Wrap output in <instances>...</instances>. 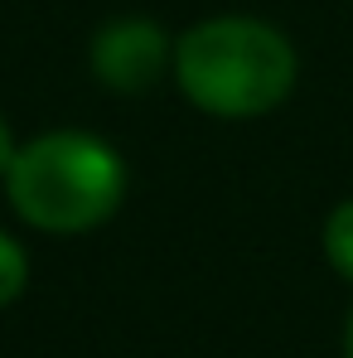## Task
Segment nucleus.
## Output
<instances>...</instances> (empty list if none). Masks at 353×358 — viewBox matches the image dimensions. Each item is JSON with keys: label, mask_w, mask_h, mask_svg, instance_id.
<instances>
[{"label": "nucleus", "mask_w": 353, "mask_h": 358, "mask_svg": "<svg viewBox=\"0 0 353 358\" xmlns=\"http://www.w3.org/2000/svg\"><path fill=\"white\" fill-rule=\"evenodd\" d=\"M24 286H29V257L10 233H0V310L24 296Z\"/></svg>", "instance_id": "obj_5"}, {"label": "nucleus", "mask_w": 353, "mask_h": 358, "mask_svg": "<svg viewBox=\"0 0 353 358\" xmlns=\"http://www.w3.org/2000/svg\"><path fill=\"white\" fill-rule=\"evenodd\" d=\"M324 257L344 281H353V199H344L324 223Z\"/></svg>", "instance_id": "obj_4"}, {"label": "nucleus", "mask_w": 353, "mask_h": 358, "mask_svg": "<svg viewBox=\"0 0 353 358\" xmlns=\"http://www.w3.org/2000/svg\"><path fill=\"white\" fill-rule=\"evenodd\" d=\"M15 150H20V145L10 141V126H5V117H0V175L10 170V160H15Z\"/></svg>", "instance_id": "obj_6"}, {"label": "nucleus", "mask_w": 353, "mask_h": 358, "mask_svg": "<svg viewBox=\"0 0 353 358\" xmlns=\"http://www.w3.org/2000/svg\"><path fill=\"white\" fill-rule=\"evenodd\" d=\"M165 68H175V39L155 20L126 15L92 34V73L112 92H145Z\"/></svg>", "instance_id": "obj_3"}, {"label": "nucleus", "mask_w": 353, "mask_h": 358, "mask_svg": "<svg viewBox=\"0 0 353 358\" xmlns=\"http://www.w3.org/2000/svg\"><path fill=\"white\" fill-rule=\"evenodd\" d=\"M5 189L15 213L39 233H92L121 208L126 165L87 131H44L15 150Z\"/></svg>", "instance_id": "obj_2"}, {"label": "nucleus", "mask_w": 353, "mask_h": 358, "mask_svg": "<svg viewBox=\"0 0 353 358\" xmlns=\"http://www.w3.org/2000/svg\"><path fill=\"white\" fill-rule=\"evenodd\" d=\"M291 39L252 15H218L175 39L179 92L208 117L247 121L281 107L295 87Z\"/></svg>", "instance_id": "obj_1"}, {"label": "nucleus", "mask_w": 353, "mask_h": 358, "mask_svg": "<svg viewBox=\"0 0 353 358\" xmlns=\"http://www.w3.org/2000/svg\"><path fill=\"white\" fill-rule=\"evenodd\" d=\"M344 358H353V310H349V320H344Z\"/></svg>", "instance_id": "obj_7"}]
</instances>
